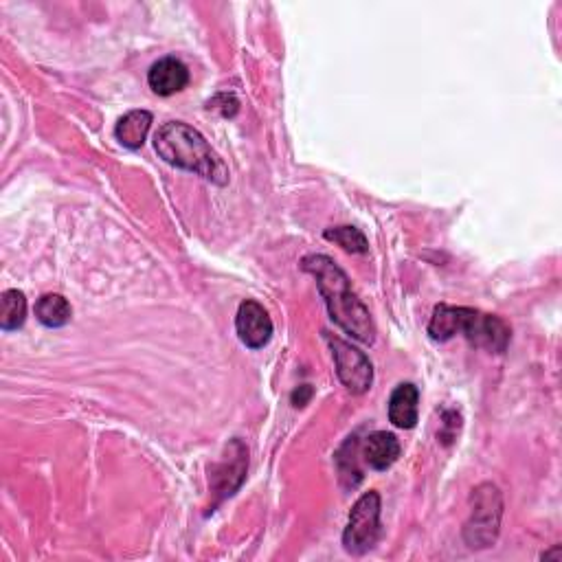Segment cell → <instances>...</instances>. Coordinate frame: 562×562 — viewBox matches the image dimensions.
Wrapping results in <instances>:
<instances>
[{
	"label": "cell",
	"mask_w": 562,
	"mask_h": 562,
	"mask_svg": "<svg viewBox=\"0 0 562 562\" xmlns=\"http://www.w3.org/2000/svg\"><path fill=\"white\" fill-rule=\"evenodd\" d=\"M310 398H312V387L310 385H303L295 393H292V402H295V407H306Z\"/></svg>",
	"instance_id": "obj_16"
},
{
	"label": "cell",
	"mask_w": 562,
	"mask_h": 562,
	"mask_svg": "<svg viewBox=\"0 0 562 562\" xmlns=\"http://www.w3.org/2000/svg\"><path fill=\"white\" fill-rule=\"evenodd\" d=\"M420 391L411 382H402L389 398V422L398 429H413L418 424Z\"/></svg>",
	"instance_id": "obj_9"
},
{
	"label": "cell",
	"mask_w": 562,
	"mask_h": 562,
	"mask_svg": "<svg viewBox=\"0 0 562 562\" xmlns=\"http://www.w3.org/2000/svg\"><path fill=\"white\" fill-rule=\"evenodd\" d=\"M323 235H325V240L339 244L341 249L347 253H367L369 251L367 238L356 227H336V229H328Z\"/></svg>",
	"instance_id": "obj_15"
},
{
	"label": "cell",
	"mask_w": 562,
	"mask_h": 562,
	"mask_svg": "<svg viewBox=\"0 0 562 562\" xmlns=\"http://www.w3.org/2000/svg\"><path fill=\"white\" fill-rule=\"evenodd\" d=\"M233 451H235V446L231 444L229 446V459H224L222 466H220L222 475H213V483H216V488L222 492V497H231V494L238 490V486H235L231 479L235 477L242 483L244 477H246V466H249V453H246V448H244L242 442H240V448H238V455H233Z\"/></svg>",
	"instance_id": "obj_12"
},
{
	"label": "cell",
	"mask_w": 562,
	"mask_h": 562,
	"mask_svg": "<svg viewBox=\"0 0 562 562\" xmlns=\"http://www.w3.org/2000/svg\"><path fill=\"white\" fill-rule=\"evenodd\" d=\"M426 330H429V336L435 343H446L453 336L464 334L470 345L483 347V350H490L494 354H503L508 350L512 339L510 325L494 317V314H483L475 308L464 306H446V303L435 306Z\"/></svg>",
	"instance_id": "obj_3"
},
{
	"label": "cell",
	"mask_w": 562,
	"mask_h": 562,
	"mask_svg": "<svg viewBox=\"0 0 562 562\" xmlns=\"http://www.w3.org/2000/svg\"><path fill=\"white\" fill-rule=\"evenodd\" d=\"M325 341L332 347L336 374L339 380L347 387V391L354 393V396H363L369 389H372L374 382V367L369 363V358L365 352L358 350L352 343L343 341L341 336H334L330 332H323Z\"/></svg>",
	"instance_id": "obj_6"
},
{
	"label": "cell",
	"mask_w": 562,
	"mask_h": 562,
	"mask_svg": "<svg viewBox=\"0 0 562 562\" xmlns=\"http://www.w3.org/2000/svg\"><path fill=\"white\" fill-rule=\"evenodd\" d=\"M154 150L161 159L178 167V170L194 172L213 185L229 183V167L213 152L202 134L183 121H170L156 132Z\"/></svg>",
	"instance_id": "obj_2"
},
{
	"label": "cell",
	"mask_w": 562,
	"mask_h": 562,
	"mask_svg": "<svg viewBox=\"0 0 562 562\" xmlns=\"http://www.w3.org/2000/svg\"><path fill=\"white\" fill-rule=\"evenodd\" d=\"M380 532V494L372 490L365 492L363 497L354 503L343 532V545L350 554L363 556L369 549H374Z\"/></svg>",
	"instance_id": "obj_4"
},
{
	"label": "cell",
	"mask_w": 562,
	"mask_h": 562,
	"mask_svg": "<svg viewBox=\"0 0 562 562\" xmlns=\"http://www.w3.org/2000/svg\"><path fill=\"white\" fill-rule=\"evenodd\" d=\"M3 308H0V328L5 332L20 330L27 319V299L20 290L3 292Z\"/></svg>",
	"instance_id": "obj_14"
},
{
	"label": "cell",
	"mask_w": 562,
	"mask_h": 562,
	"mask_svg": "<svg viewBox=\"0 0 562 562\" xmlns=\"http://www.w3.org/2000/svg\"><path fill=\"white\" fill-rule=\"evenodd\" d=\"M152 128V112L148 110H130L128 115H123L115 126L117 141L128 150L143 148L148 132Z\"/></svg>",
	"instance_id": "obj_11"
},
{
	"label": "cell",
	"mask_w": 562,
	"mask_h": 562,
	"mask_svg": "<svg viewBox=\"0 0 562 562\" xmlns=\"http://www.w3.org/2000/svg\"><path fill=\"white\" fill-rule=\"evenodd\" d=\"M148 84L154 95L159 97H172L181 93L189 84V69L178 58H163L152 64L148 73Z\"/></svg>",
	"instance_id": "obj_8"
},
{
	"label": "cell",
	"mask_w": 562,
	"mask_h": 562,
	"mask_svg": "<svg viewBox=\"0 0 562 562\" xmlns=\"http://www.w3.org/2000/svg\"><path fill=\"white\" fill-rule=\"evenodd\" d=\"M36 317L38 321L49 330H58L64 328V325L71 323L73 317V308L71 303L66 301L62 295H42L36 303Z\"/></svg>",
	"instance_id": "obj_13"
},
{
	"label": "cell",
	"mask_w": 562,
	"mask_h": 562,
	"mask_svg": "<svg viewBox=\"0 0 562 562\" xmlns=\"http://www.w3.org/2000/svg\"><path fill=\"white\" fill-rule=\"evenodd\" d=\"M235 330H238L240 341L249 350H262L273 336V321L268 317L262 303L246 299L240 303L238 317H235Z\"/></svg>",
	"instance_id": "obj_7"
},
{
	"label": "cell",
	"mask_w": 562,
	"mask_h": 562,
	"mask_svg": "<svg viewBox=\"0 0 562 562\" xmlns=\"http://www.w3.org/2000/svg\"><path fill=\"white\" fill-rule=\"evenodd\" d=\"M301 268L317 279V288L325 306H328L330 319L339 325L345 334H350L352 339L372 345L376 341L374 319L363 306V301L352 292L350 279L343 273V268L328 255L303 257Z\"/></svg>",
	"instance_id": "obj_1"
},
{
	"label": "cell",
	"mask_w": 562,
	"mask_h": 562,
	"mask_svg": "<svg viewBox=\"0 0 562 562\" xmlns=\"http://www.w3.org/2000/svg\"><path fill=\"white\" fill-rule=\"evenodd\" d=\"M402 453V446L398 442V437L387 431H376L365 440L363 446V457L365 464L374 470H387L398 462V457Z\"/></svg>",
	"instance_id": "obj_10"
},
{
	"label": "cell",
	"mask_w": 562,
	"mask_h": 562,
	"mask_svg": "<svg viewBox=\"0 0 562 562\" xmlns=\"http://www.w3.org/2000/svg\"><path fill=\"white\" fill-rule=\"evenodd\" d=\"M503 501L501 492L492 483H483L475 490V508H472L470 521L466 523V543L470 547H490L497 541L499 525H501Z\"/></svg>",
	"instance_id": "obj_5"
}]
</instances>
